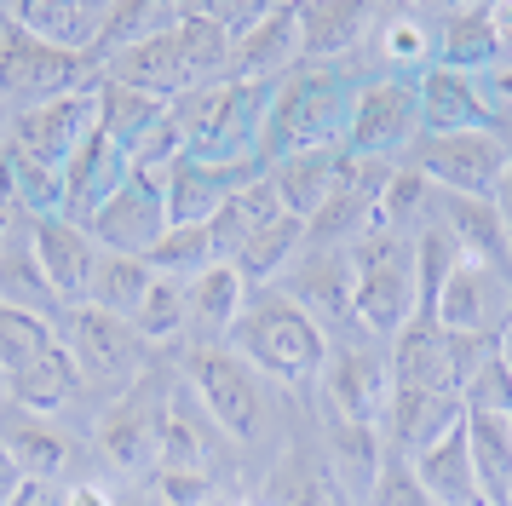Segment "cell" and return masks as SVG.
Returning a JSON list of instances; mask_svg holds the SVG:
<instances>
[{"label":"cell","instance_id":"cell-1","mask_svg":"<svg viewBox=\"0 0 512 506\" xmlns=\"http://www.w3.org/2000/svg\"><path fill=\"white\" fill-rule=\"evenodd\" d=\"M225 69H231V35H225L202 6H185L173 29L116 52V58L104 64V75L121 81V87L150 92V98H162V104H179L190 92L225 81Z\"/></svg>","mask_w":512,"mask_h":506},{"label":"cell","instance_id":"cell-2","mask_svg":"<svg viewBox=\"0 0 512 506\" xmlns=\"http://www.w3.org/2000/svg\"><path fill=\"white\" fill-rule=\"evenodd\" d=\"M357 110L346 69L340 64H300L294 75H282L271 92V115H265V138H259V161L271 167L282 156L300 150H340Z\"/></svg>","mask_w":512,"mask_h":506},{"label":"cell","instance_id":"cell-3","mask_svg":"<svg viewBox=\"0 0 512 506\" xmlns=\"http://www.w3.org/2000/svg\"><path fill=\"white\" fill-rule=\"evenodd\" d=\"M231 345L242 351L248 368H265L271 380H288V386H311L328 363L323 322L311 317L294 294H282V288H259V299L242 305V317L231 328Z\"/></svg>","mask_w":512,"mask_h":506},{"label":"cell","instance_id":"cell-4","mask_svg":"<svg viewBox=\"0 0 512 506\" xmlns=\"http://www.w3.org/2000/svg\"><path fill=\"white\" fill-rule=\"evenodd\" d=\"M277 81H213L173 104V121L185 133V156L196 161H254L265 138Z\"/></svg>","mask_w":512,"mask_h":506},{"label":"cell","instance_id":"cell-5","mask_svg":"<svg viewBox=\"0 0 512 506\" xmlns=\"http://www.w3.org/2000/svg\"><path fill=\"white\" fill-rule=\"evenodd\" d=\"M351 265V317L374 334H403L415 322V242L397 230L369 225L346 248Z\"/></svg>","mask_w":512,"mask_h":506},{"label":"cell","instance_id":"cell-6","mask_svg":"<svg viewBox=\"0 0 512 506\" xmlns=\"http://www.w3.org/2000/svg\"><path fill=\"white\" fill-rule=\"evenodd\" d=\"M98 81H104V69L87 52H58V46L24 35V29H6V41H0V98H18L24 110L87 92Z\"/></svg>","mask_w":512,"mask_h":506},{"label":"cell","instance_id":"cell-7","mask_svg":"<svg viewBox=\"0 0 512 506\" xmlns=\"http://www.w3.org/2000/svg\"><path fill=\"white\" fill-rule=\"evenodd\" d=\"M512 156L501 150L495 133H449V138H426L415 156V173L443 196H484L495 202V190L507 179Z\"/></svg>","mask_w":512,"mask_h":506},{"label":"cell","instance_id":"cell-8","mask_svg":"<svg viewBox=\"0 0 512 506\" xmlns=\"http://www.w3.org/2000/svg\"><path fill=\"white\" fill-rule=\"evenodd\" d=\"M415 133H420V87L392 75V81H374V87L357 92V110H351V127H346L340 150L351 161H386Z\"/></svg>","mask_w":512,"mask_h":506},{"label":"cell","instance_id":"cell-9","mask_svg":"<svg viewBox=\"0 0 512 506\" xmlns=\"http://www.w3.org/2000/svg\"><path fill=\"white\" fill-rule=\"evenodd\" d=\"M265 161H196V156H179L167 167V230H202L231 202L236 190H248Z\"/></svg>","mask_w":512,"mask_h":506},{"label":"cell","instance_id":"cell-10","mask_svg":"<svg viewBox=\"0 0 512 506\" xmlns=\"http://www.w3.org/2000/svg\"><path fill=\"white\" fill-rule=\"evenodd\" d=\"M87 236L110 253L144 259L167 236V184L150 179V173H127V184L98 207V219L87 225Z\"/></svg>","mask_w":512,"mask_h":506},{"label":"cell","instance_id":"cell-11","mask_svg":"<svg viewBox=\"0 0 512 506\" xmlns=\"http://www.w3.org/2000/svg\"><path fill=\"white\" fill-rule=\"evenodd\" d=\"M93 127H98V87H87V92H70V98H52V104L24 110L12 121V144H18L29 161L64 173Z\"/></svg>","mask_w":512,"mask_h":506},{"label":"cell","instance_id":"cell-12","mask_svg":"<svg viewBox=\"0 0 512 506\" xmlns=\"http://www.w3.org/2000/svg\"><path fill=\"white\" fill-rule=\"evenodd\" d=\"M190 380H196L202 409H208L231 437L248 443V437L259 432V380H254V368L242 363V357L202 345V351H190Z\"/></svg>","mask_w":512,"mask_h":506},{"label":"cell","instance_id":"cell-13","mask_svg":"<svg viewBox=\"0 0 512 506\" xmlns=\"http://www.w3.org/2000/svg\"><path fill=\"white\" fill-rule=\"evenodd\" d=\"M323 391L334 420H351V426H380V414L392 403V363L386 351H369V345H346L323 363Z\"/></svg>","mask_w":512,"mask_h":506},{"label":"cell","instance_id":"cell-14","mask_svg":"<svg viewBox=\"0 0 512 506\" xmlns=\"http://www.w3.org/2000/svg\"><path fill=\"white\" fill-rule=\"evenodd\" d=\"M386 161H351L340 167V179L328 190V202L305 219V242L334 248V242H357L374 225V207H380V184H386Z\"/></svg>","mask_w":512,"mask_h":506},{"label":"cell","instance_id":"cell-15","mask_svg":"<svg viewBox=\"0 0 512 506\" xmlns=\"http://www.w3.org/2000/svg\"><path fill=\"white\" fill-rule=\"evenodd\" d=\"M432 322L449 328V334H495L501 322H512V282L484 271V265H472V259H461L449 271V282H443Z\"/></svg>","mask_w":512,"mask_h":506},{"label":"cell","instance_id":"cell-16","mask_svg":"<svg viewBox=\"0 0 512 506\" xmlns=\"http://www.w3.org/2000/svg\"><path fill=\"white\" fill-rule=\"evenodd\" d=\"M127 173H133V156L121 150L116 138H104L93 127V133H87V144L75 150V161L64 167V219L87 230L98 219V207L110 202L121 184H127Z\"/></svg>","mask_w":512,"mask_h":506},{"label":"cell","instance_id":"cell-17","mask_svg":"<svg viewBox=\"0 0 512 506\" xmlns=\"http://www.w3.org/2000/svg\"><path fill=\"white\" fill-rule=\"evenodd\" d=\"M386 449L403 460L426 455L443 432H455L466 420V403L455 391H415V386H392V403H386Z\"/></svg>","mask_w":512,"mask_h":506},{"label":"cell","instance_id":"cell-18","mask_svg":"<svg viewBox=\"0 0 512 506\" xmlns=\"http://www.w3.org/2000/svg\"><path fill=\"white\" fill-rule=\"evenodd\" d=\"M70 357L81 374H93V380H127L133 368H139V328L127 317H110V311H98V305H81L70 322Z\"/></svg>","mask_w":512,"mask_h":506},{"label":"cell","instance_id":"cell-19","mask_svg":"<svg viewBox=\"0 0 512 506\" xmlns=\"http://www.w3.org/2000/svg\"><path fill=\"white\" fill-rule=\"evenodd\" d=\"M29 242H35V259H41L47 282L58 288V299H87V294H93L98 242L81 225L47 213V219H29Z\"/></svg>","mask_w":512,"mask_h":506},{"label":"cell","instance_id":"cell-20","mask_svg":"<svg viewBox=\"0 0 512 506\" xmlns=\"http://www.w3.org/2000/svg\"><path fill=\"white\" fill-rule=\"evenodd\" d=\"M104 12L110 6H98V0H12L6 6V23L35 35V41L58 46V52H87L93 58Z\"/></svg>","mask_w":512,"mask_h":506},{"label":"cell","instance_id":"cell-21","mask_svg":"<svg viewBox=\"0 0 512 506\" xmlns=\"http://www.w3.org/2000/svg\"><path fill=\"white\" fill-rule=\"evenodd\" d=\"M300 58V6H265V18L231 41V69L225 81H277Z\"/></svg>","mask_w":512,"mask_h":506},{"label":"cell","instance_id":"cell-22","mask_svg":"<svg viewBox=\"0 0 512 506\" xmlns=\"http://www.w3.org/2000/svg\"><path fill=\"white\" fill-rule=\"evenodd\" d=\"M443 230L455 236L461 259H472V265H484V271L512 282V242H507V225H501V207L495 202H484V196H443Z\"/></svg>","mask_w":512,"mask_h":506},{"label":"cell","instance_id":"cell-23","mask_svg":"<svg viewBox=\"0 0 512 506\" xmlns=\"http://www.w3.org/2000/svg\"><path fill=\"white\" fill-rule=\"evenodd\" d=\"M282 219H294V213L282 207V196L271 190V179H254L248 190H236L231 202H225V207H219V213L208 219L213 259H219V265H231L236 253L254 242V236H265V230L282 225Z\"/></svg>","mask_w":512,"mask_h":506},{"label":"cell","instance_id":"cell-24","mask_svg":"<svg viewBox=\"0 0 512 506\" xmlns=\"http://www.w3.org/2000/svg\"><path fill=\"white\" fill-rule=\"evenodd\" d=\"M415 87H420V133H426V138L489 133V110H484V98L466 87V75L432 64Z\"/></svg>","mask_w":512,"mask_h":506},{"label":"cell","instance_id":"cell-25","mask_svg":"<svg viewBox=\"0 0 512 506\" xmlns=\"http://www.w3.org/2000/svg\"><path fill=\"white\" fill-rule=\"evenodd\" d=\"M386 363H392V386H415V391H455V363H449V334H443L432 317H415L397 345L386 351Z\"/></svg>","mask_w":512,"mask_h":506},{"label":"cell","instance_id":"cell-26","mask_svg":"<svg viewBox=\"0 0 512 506\" xmlns=\"http://www.w3.org/2000/svg\"><path fill=\"white\" fill-rule=\"evenodd\" d=\"M415 466L420 489L432 495L438 506H484V495H478V472H472V449H466V420L455 426V432H443L426 455L409 460Z\"/></svg>","mask_w":512,"mask_h":506},{"label":"cell","instance_id":"cell-27","mask_svg":"<svg viewBox=\"0 0 512 506\" xmlns=\"http://www.w3.org/2000/svg\"><path fill=\"white\" fill-rule=\"evenodd\" d=\"M340 167H346V150H300V156L271 161L265 179H271V190L282 196V207L305 225V219L328 202V190H334V179H340Z\"/></svg>","mask_w":512,"mask_h":506},{"label":"cell","instance_id":"cell-28","mask_svg":"<svg viewBox=\"0 0 512 506\" xmlns=\"http://www.w3.org/2000/svg\"><path fill=\"white\" fill-rule=\"evenodd\" d=\"M363 23H369V6L363 0H305L300 6V58L334 64L340 52L357 46Z\"/></svg>","mask_w":512,"mask_h":506},{"label":"cell","instance_id":"cell-29","mask_svg":"<svg viewBox=\"0 0 512 506\" xmlns=\"http://www.w3.org/2000/svg\"><path fill=\"white\" fill-rule=\"evenodd\" d=\"M167 110H173V104H162V98H150V92H139V87H121V81H110V75L98 81V133L116 138L127 156L162 127Z\"/></svg>","mask_w":512,"mask_h":506},{"label":"cell","instance_id":"cell-30","mask_svg":"<svg viewBox=\"0 0 512 506\" xmlns=\"http://www.w3.org/2000/svg\"><path fill=\"white\" fill-rule=\"evenodd\" d=\"M466 449H472V472H478L484 506H512V426L501 414L466 409Z\"/></svg>","mask_w":512,"mask_h":506},{"label":"cell","instance_id":"cell-31","mask_svg":"<svg viewBox=\"0 0 512 506\" xmlns=\"http://www.w3.org/2000/svg\"><path fill=\"white\" fill-rule=\"evenodd\" d=\"M0 443H6V455L24 466V478H35V483H52L64 466H70V437L64 432H52L41 414H0Z\"/></svg>","mask_w":512,"mask_h":506},{"label":"cell","instance_id":"cell-32","mask_svg":"<svg viewBox=\"0 0 512 506\" xmlns=\"http://www.w3.org/2000/svg\"><path fill=\"white\" fill-rule=\"evenodd\" d=\"M0 305H12V311H29V317H47L58 311V288L47 282L41 271V259H35V242L24 236H6L0 242Z\"/></svg>","mask_w":512,"mask_h":506},{"label":"cell","instance_id":"cell-33","mask_svg":"<svg viewBox=\"0 0 512 506\" xmlns=\"http://www.w3.org/2000/svg\"><path fill=\"white\" fill-rule=\"evenodd\" d=\"M0 207H18L29 219L64 213V173H52L41 161H29L18 144L0 150Z\"/></svg>","mask_w":512,"mask_h":506},{"label":"cell","instance_id":"cell-34","mask_svg":"<svg viewBox=\"0 0 512 506\" xmlns=\"http://www.w3.org/2000/svg\"><path fill=\"white\" fill-rule=\"evenodd\" d=\"M75 380H81V368H75L70 345L58 340L47 357H35L29 368L6 374V397H12V409H24V414H52L75 391Z\"/></svg>","mask_w":512,"mask_h":506},{"label":"cell","instance_id":"cell-35","mask_svg":"<svg viewBox=\"0 0 512 506\" xmlns=\"http://www.w3.org/2000/svg\"><path fill=\"white\" fill-rule=\"evenodd\" d=\"M179 12H185V6H167V0H116V6L104 12V29H98V46H93V64L104 69L116 52L150 41V35H162V29H173V23H179Z\"/></svg>","mask_w":512,"mask_h":506},{"label":"cell","instance_id":"cell-36","mask_svg":"<svg viewBox=\"0 0 512 506\" xmlns=\"http://www.w3.org/2000/svg\"><path fill=\"white\" fill-rule=\"evenodd\" d=\"M242 305H248V282L236 276V265H219V259H213L208 271L190 282V317L208 334V345L231 334L236 317H242Z\"/></svg>","mask_w":512,"mask_h":506},{"label":"cell","instance_id":"cell-37","mask_svg":"<svg viewBox=\"0 0 512 506\" xmlns=\"http://www.w3.org/2000/svg\"><path fill=\"white\" fill-rule=\"evenodd\" d=\"M162 420L167 414H156L150 403H144V391H133V397H121V409L104 420V455L121 460V466H139L144 455H150V443H162Z\"/></svg>","mask_w":512,"mask_h":506},{"label":"cell","instance_id":"cell-38","mask_svg":"<svg viewBox=\"0 0 512 506\" xmlns=\"http://www.w3.org/2000/svg\"><path fill=\"white\" fill-rule=\"evenodd\" d=\"M150 282H156V271H150L144 259L110 253V259H98L87 305H98V311H110V317H127V322H133V311H139L144 294H150Z\"/></svg>","mask_w":512,"mask_h":506},{"label":"cell","instance_id":"cell-39","mask_svg":"<svg viewBox=\"0 0 512 506\" xmlns=\"http://www.w3.org/2000/svg\"><path fill=\"white\" fill-rule=\"evenodd\" d=\"M501 52V35H495V23H489V6H461V12H449L443 18V69H478L489 64Z\"/></svg>","mask_w":512,"mask_h":506},{"label":"cell","instance_id":"cell-40","mask_svg":"<svg viewBox=\"0 0 512 506\" xmlns=\"http://www.w3.org/2000/svg\"><path fill=\"white\" fill-rule=\"evenodd\" d=\"M461 265V248H455V236L443 225H426L415 236V317H432L438 311V294L449 271Z\"/></svg>","mask_w":512,"mask_h":506},{"label":"cell","instance_id":"cell-41","mask_svg":"<svg viewBox=\"0 0 512 506\" xmlns=\"http://www.w3.org/2000/svg\"><path fill=\"white\" fill-rule=\"evenodd\" d=\"M52 345H58V328H52L47 317H29V311L0 305V374L29 368L35 357H47Z\"/></svg>","mask_w":512,"mask_h":506},{"label":"cell","instance_id":"cell-42","mask_svg":"<svg viewBox=\"0 0 512 506\" xmlns=\"http://www.w3.org/2000/svg\"><path fill=\"white\" fill-rule=\"evenodd\" d=\"M300 242H305V225H300V219H282V225H271L265 236H254V242L231 259V265H236V276H242V282H271V276H277L282 265L300 253Z\"/></svg>","mask_w":512,"mask_h":506},{"label":"cell","instance_id":"cell-43","mask_svg":"<svg viewBox=\"0 0 512 506\" xmlns=\"http://www.w3.org/2000/svg\"><path fill=\"white\" fill-rule=\"evenodd\" d=\"M144 265H150L156 276H173V282H185V276L196 282V276H202V271L213 265L208 225H202V230H167L162 242L144 253Z\"/></svg>","mask_w":512,"mask_h":506},{"label":"cell","instance_id":"cell-44","mask_svg":"<svg viewBox=\"0 0 512 506\" xmlns=\"http://www.w3.org/2000/svg\"><path fill=\"white\" fill-rule=\"evenodd\" d=\"M185 317H190V288L173 282V276H156L144 305L133 311V328H139V340H173L185 328Z\"/></svg>","mask_w":512,"mask_h":506},{"label":"cell","instance_id":"cell-45","mask_svg":"<svg viewBox=\"0 0 512 506\" xmlns=\"http://www.w3.org/2000/svg\"><path fill=\"white\" fill-rule=\"evenodd\" d=\"M294 294H300L305 305H328V311L351 317V265L346 259H334V253L305 259V276L294 282Z\"/></svg>","mask_w":512,"mask_h":506},{"label":"cell","instance_id":"cell-46","mask_svg":"<svg viewBox=\"0 0 512 506\" xmlns=\"http://www.w3.org/2000/svg\"><path fill=\"white\" fill-rule=\"evenodd\" d=\"M426 196H432V184L420 179L415 167H392V173H386V184H380L374 225H386V230H397V236H403V225H409V219H420Z\"/></svg>","mask_w":512,"mask_h":506},{"label":"cell","instance_id":"cell-47","mask_svg":"<svg viewBox=\"0 0 512 506\" xmlns=\"http://www.w3.org/2000/svg\"><path fill=\"white\" fill-rule=\"evenodd\" d=\"M461 403L472 414H501V420H512V368L501 363V345L472 368V380L461 386Z\"/></svg>","mask_w":512,"mask_h":506},{"label":"cell","instance_id":"cell-48","mask_svg":"<svg viewBox=\"0 0 512 506\" xmlns=\"http://www.w3.org/2000/svg\"><path fill=\"white\" fill-rule=\"evenodd\" d=\"M334 455L357 472V483H363V489H374V478H380V460H386V443H380V432H374V426L334 420Z\"/></svg>","mask_w":512,"mask_h":506},{"label":"cell","instance_id":"cell-49","mask_svg":"<svg viewBox=\"0 0 512 506\" xmlns=\"http://www.w3.org/2000/svg\"><path fill=\"white\" fill-rule=\"evenodd\" d=\"M369 506H438V501L420 489L415 466L386 449V460H380V478H374V489H369Z\"/></svg>","mask_w":512,"mask_h":506},{"label":"cell","instance_id":"cell-50","mask_svg":"<svg viewBox=\"0 0 512 506\" xmlns=\"http://www.w3.org/2000/svg\"><path fill=\"white\" fill-rule=\"evenodd\" d=\"M386 58H392L397 69L426 64V29L409 23V18H392V23H386Z\"/></svg>","mask_w":512,"mask_h":506},{"label":"cell","instance_id":"cell-51","mask_svg":"<svg viewBox=\"0 0 512 506\" xmlns=\"http://www.w3.org/2000/svg\"><path fill=\"white\" fill-rule=\"evenodd\" d=\"M12 506H70V489H52V483L29 478L24 489H18V501H12Z\"/></svg>","mask_w":512,"mask_h":506},{"label":"cell","instance_id":"cell-52","mask_svg":"<svg viewBox=\"0 0 512 506\" xmlns=\"http://www.w3.org/2000/svg\"><path fill=\"white\" fill-rule=\"evenodd\" d=\"M24 466H18V460L6 455V443H0V506H12L18 501V489H24Z\"/></svg>","mask_w":512,"mask_h":506},{"label":"cell","instance_id":"cell-53","mask_svg":"<svg viewBox=\"0 0 512 506\" xmlns=\"http://www.w3.org/2000/svg\"><path fill=\"white\" fill-rule=\"evenodd\" d=\"M70 506H110V495H104L98 483H75V489H70Z\"/></svg>","mask_w":512,"mask_h":506},{"label":"cell","instance_id":"cell-54","mask_svg":"<svg viewBox=\"0 0 512 506\" xmlns=\"http://www.w3.org/2000/svg\"><path fill=\"white\" fill-rule=\"evenodd\" d=\"M489 23H495V35H501V46H512V0H501V6H489Z\"/></svg>","mask_w":512,"mask_h":506},{"label":"cell","instance_id":"cell-55","mask_svg":"<svg viewBox=\"0 0 512 506\" xmlns=\"http://www.w3.org/2000/svg\"><path fill=\"white\" fill-rule=\"evenodd\" d=\"M495 207H501V225H507V242H512V167L501 179V190H495Z\"/></svg>","mask_w":512,"mask_h":506},{"label":"cell","instance_id":"cell-56","mask_svg":"<svg viewBox=\"0 0 512 506\" xmlns=\"http://www.w3.org/2000/svg\"><path fill=\"white\" fill-rule=\"evenodd\" d=\"M294 506H334V495H328V483H323V478H311V483H305V495H300Z\"/></svg>","mask_w":512,"mask_h":506},{"label":"cell","instance_id":"cell-57","mask_svg":"<svg viewBox=\"0 0 512 506\" xmlns=\"http://www.w3.org/2000/svg\"><path fill=\"white\" fill-rule=\"evenodd\" d=\"M495 92H501V98L512 104V64H507V69H495Z\"/></svg>","mask_w":512,"mask_h":506},{"label":"cell","instance_id":"cell-58","mask_svg":"<svg viewBox=\"0 0 512 506\" xmlns=\"http://www.w3.org/2000/svg\"><path fill=\"white\" fill-rule=\"evenodd\" d=\"M501 363L512 368V322H507V334H501Z\"/></svg>","mask_w":512,"mask_h":506},{"label":"cell","instance_id":"cell-59","mask_svg":"<svg viewBox=\"0 0 512 506\" xmlns=\"http://www.w3.org/2000/svg\"><path fill=\"white\" fill-rule=\"evenodd\" d=\"M12 409V397H6V374H0V414Z\"/></svg>","mask_w":512,"mask_h":506},{"label":"cell","instance_id":"cell-60","mask_svg":"<svg viewBox=\"0 0 512 506\" xmlns=\"http://www.w3.org/2000/svg\"><path fill=\"white\" fill-rule=\"evenodd\" d=\"M0 127H6V115H0Z\"/></svg>","mask_w":512,"mask_h":506},{"label":"cell","instance_id":"cell-61","mask_svg":"<svg viewBox=\"0 0 512 506\" xmlns=\"http://www.w3.org/2000/svg\"><path fill=\"white\" fill-rule=\"evenodd\" d=\"M334 506H346V501H334Z\"/></svg>","mask_w":512,"mask_h":506},{"label":"cell","instance_id":"cell-62","mask_svg":"<svg viewBox=\"0 0 512 506\" xmlns=\"http://www.w3.org/2000/svg\"><path fill=\"white\" fill-rule=\"evenodd\" d=\"M507 426H512V420H507Z\"/></svg>","mask_w":512,"mask_h":506}]
</instances>
